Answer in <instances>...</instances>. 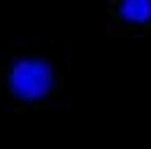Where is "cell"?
Returning <instances> with one entry per match:
<instances>
[{
	"instance_id": "cell-2",
	"label": "cell",
	"mask_w": 151,
	"mask_h": 149,
	"mask_svg": "<svg viewBox=\"0 0 151 149\" xmlns=\"http://www.w3.org/2000/svg\"><path fill=\"white\" fill-rule=\"evenodd\" d=\"M105 26L112 33H151V0H105Z\"/></svg>"
},
{
	"instance_id": "cell-1",
	"label": "cell",
	"mask_w": 151,
	"mask_h": 149,
	"mask_svg": "<svg viewBox=\"0 0 151 149\" xmlns=\"http://www.w3.org/2000/svg\"><path fill=\"white\" fill-rule=\"evenodd\" d=\"M63 42L0 37V103L9 107H49L68 89Z\"/></svg>"
}]
</instances>
